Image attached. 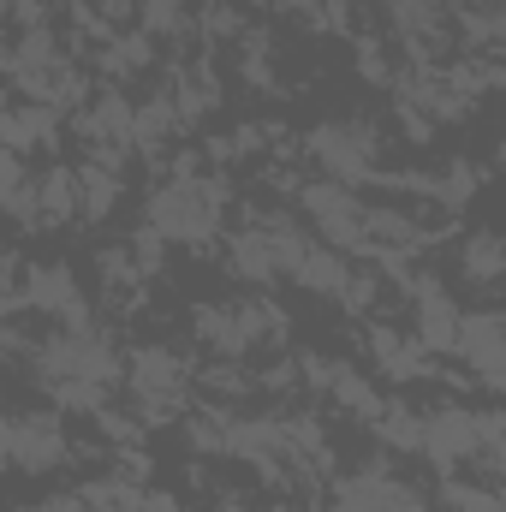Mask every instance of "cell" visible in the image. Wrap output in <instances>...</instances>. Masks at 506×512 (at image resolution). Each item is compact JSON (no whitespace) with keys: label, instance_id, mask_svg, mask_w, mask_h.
<instances>
[{"label":"cell","instance_id":"cell-8","mask_svg":"<svg viewBox=\"0 0 506 512\" xmlns=\"http://www.w3.org/2000/svg\"><path fill=\"white\" fill-rule=\"evenodd\" d=\"M417 292V346L423 352H453V328H459V304L429 280V274H411L405 280Z\"/></svg>","mask_w":506,"mask_h":512},{"label":"cell","instance_id":"cell-13","mask_svg":"<svg viewBox=\"0 0 506 512\" xmlns=\"http://www.w3.org/2000/svg\"><path fill=\"white\" fill-rule=\"evenodd\" d=\"M78 215V173L72 167H48L36 185V227H60Z\"/></svg>","mask_w":506,"mask_h":512},{"label":"cell","instance_id":"cell-22","mask_svg":"<svg viewBox=\"0 0 506 512\" xmlns=\"http://www.w3.org/2000/svg\"><path fill=\"white\" fill-rule=\"evenodd\" d=\"M215 512H251V507H245V501H221Z\"/></svg>","mask_w":506,"mask_h":512},{"label":"cell","instance_id":"cell-15","mask_svg":"<svg viewBox=\"0 0 506 512\" xmlns=\"http://www.w3.org/2000/svg\"><path fill=\"white\" fill-rule=\"evenodd\" d=\"M376 429H381V441H393V447H417V429H423V417L411 411V399H387L376 411Z\"/></svg>","mask_w":506,"mask_h":512},{"label":"cell","instance_id":"cell-14","mask_svg":"<svg viewBox=\"0 0 506 512\" xmlns=\"http://www.w3.org/2000/svg\"><path fill=\"white\" fill-rule=\"evenodd\" d=\"M459 274H465L471 286H483V292H489V286L506 274V245H501V233H489V227H483V233H471V239L459 245Z\"/></svg>","mask_w":506,"mask_h":512},{"label":"cell","instance_id":"cell-1","mask_svg":"<svg viewBox=\"0 0 506 512\" xmlns=\"http://www.w3.org/2000/svg\"><path fill=\"white\" fill-rule=\"evenodd\" d=\"M221 203H227V191L215 179L179 173L173 185H161L149 197V233L161 245H209L221 233Z\"/></svg>","mask_w":506,"mask_h":512},{"label":"cell","instance_id":"cell-2","mask_svg":"<svg viewBox=\"0 0 506 512\" xmlns=\"http://www.w3.org/2000/svg\"><path fill=\"white\" fill-rule=\"evenodd\" d=\"M66 459H72V441H66L54 411H6L0 417V465L6 471L42 477V471H54Z\"/></svg>","mask_w":506,"mask_h":512},{"label":"cell","instance_id":"cell-21","mask_svg":"<svg viewBox=\"0 0 506 512\" xmlns=\"http://www.w3.org/2000/svg\"><path fill=\"white\" fill-rule=\"evenodd\" d=\"M24 512H84V501L78 495H60V501H36V507H24Z\"/></svg>","mask_w":506,"mask_h":512},{"label":"cell","instance_id":"cell-12","mask_svg":"<svg viewBox=\"0 0 506 512\" xmlns=\"http://www.w3.org/2000/svg\"><path fill=\"white\" fill-rule=\"evenodd\" d=\"M78 137L90 143V149H126L131 143V108H126V96H102L90 114H78Z\"/></svg>","mask_w":506,"mask_h":512},{"label":"cell","instance_id":"cell-5","mask_svg":"<svg viewBox=\"0 0 506 512\" xmlns=\"http://www.w3.org/2000/svg\"><path fill=\"white\" fill-rule=\"evenodd\" d=\"M453 352H459V364H471L483 387L495 393L506 376V322L501 310H471V316H459V328H453Z\"/></svg>","mask_w":506,"mask_h":512},{"label":"cell","instance_id":"cell-16","mask_svg":"<svg viewBox=\"0 0 506 512\" xmlns=\"http://www.w3.org/2000/svg\"><path fill=\"white\" fill-rule=\"evenodd\" d=\"M441 501H447V512H501V495L489 483H459V477H447Z\"/></svg>","mask_w":506,"mask_h":512},{"label":"cell","instance_id":"cell-3","mask_svg":"<svg viewBox=\"0 0 506 512\" xmlns=\"http://www.w3.org/2000/svg\"><path fill=\"white\" fill-rule=\"evenodd\" d=\"M304 215L334 251H364V203L352 197V185H334V179L304 185Z\"/></svg>","mask_w":506,"mask_h":512},{"label":"cell","instance_id":"cell-7","mask_svg":"<svg viewBox=\"0 0 506 512\" xmlns=\"http://www.w3.org/2000/svg\"><path fill=\"white\" fill-rule=\"evenodd\" d=\"M310 149H316V161L328 167L334 185H358V179H370V155H376L370 126H358V120H334V126H322L316 137H310Z\"/></svg>","mask_w":506,"mask_h":512},{"label":"cell","instance_id":"cell-10","mask_svg":"<svg viewBox=\"0 0 506 512\" xmlns=\"http://www.w3.org/2000/svg\"><path fill=\"white\" fill-rule=\"evenodd\" d=\"M54 137H60V120H54L48 102L6 108V120H0V149H12V155H24V149H48Z\"/></svg>","mask_w":506,"mask_h":512},{"label":"cell","instance_id":"cell-18","mask_svg":"<svg viewBox=\"0 0 506 512\" xmlns=\"http://www.w3.org/2000/svg\"><path fill=\"white\" fill-rule=\"evenodd\" d=\"M185 18V0H143V36H179Z\"/></svg>","mask_w":506,"mask_h":512},{"label":"cell","instance_id":"cell-6","mask_svg":"<svg viewBox=\"0 0 506 512\" xmlns=\"http://www.w3.org/2000/svg\"><path fill=\"white\" fill-rule=\"evenodd\" d=\"M6 310H54V316H66V328L84 322V298H78V280L66 262H36L18 280V292L6 298Z\"/></svg>","mask_w":506,"mask_h":512},{"label":"cell","instance_id":"cell-20","mask_svg":"<svg viewBox=\"0 0 506 512\" xmlns=\"http://www.w3.org/2000/svg\"><path fill=\"white\" fill-rule=\"evenodd\" d=\"M18 191H24V161H18L12 149H0V209H6Z\"/></svg>","mask_w":506,"mask_h":512},{"label":"cell","instance_id":"cell-17","mask_svg":"<svg viewBox=\"0 0 506 512\" xmlns=\"http://www.w3.org/2000/svg\"><path fill=\"white\" fill-rule=\"evenodd\" d=\"M173 120H179L173 102H149V108H137V114H131V143H137V149H155Z\"/></svg>","mask_w":506,"mask_h":512},{"label":"cell","instance_id":"cell-23","mask_svg":"<svg viewBox=\"0 0 506 512\" xmlns=\"http://www.w3.org/2000/svg\"><path fill=\"white\" fill-rule=\"evenodd\" d=\"M6 108H12V102H6V84H0V120H6Z\"/></svg>","mask_w":506,"mask_h":512},{"label":"cell","instance_id":"cell-9","mask_svg":"<svg viewBox=\"0 0 506 512\" xmlns=\"http://www.w3.org/2000/svg\"><path fill=\"white\" fill-rule=\"evenodd\" d=\"M417 501L405 483H393L381 465H370V471H358V477H346L340 489H334V512H405Z\"/></svg>","mask_w":506,"mask_h":512},{"label":"cell","instance_id":"cell-19","mask_svg":"<svg viewBox=\"0 0 506 512\" xmlns=\"http://www.w3.org/2000/svg\"><path fill=\"white\" fill-rule=\"evenodd\" d=\"M143 60H149V36H131V42H114V48H108V72H114V78L137 72Z\"/></svg>","mask_w":506,"mask_h":512},{"label":"cell","instance_id":"cell-11","mask_svg":"<svg viewBox=\"0 0 506 512\" xmlns=\"http://www.w3.org/2000/svg\"><path fill=\"white\" fill-rule=\"evenodd\" d=\"M292 280H298V286H310V292L340 298V292H346V280H352V268H346V256L334 251V245H304V256L292 262Z\"/></svg>","mask_w":506,"mask_h":512},{"label":"cell","instance_id":"cell-4","mask_svg":"<svg viewBox=\"0 0 506 512\" xmlns=\"http://www.w3.org/2000/svg\"><path fill=\"white\" fill-rule=\"evenodd\" d=\"M477 441H483V423H477L471 405H441V411H429L423 429H417V453H429L441 471L477 459Z\"/></svg>","mask_w":506,"mask_h":512}]
</instances>
